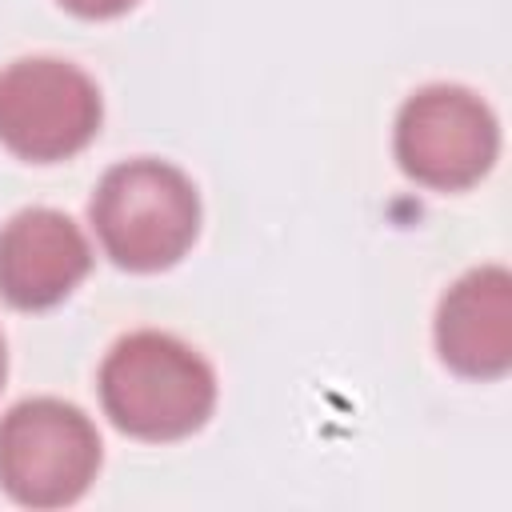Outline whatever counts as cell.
<instances>
[{
	"instance_id": "1",
	"label": "cell",
	"mask_w": 512,
	"mask_h": 512,
	"mask_svg": "<svg viewBox=\"0 0 512 512\" xmlns=\"http://www.w3.org/2000/svg\"><path fill=\"white\" fill-rule=\"evenodd\" d=\"M104 416L136 440L168 444L200 432L216 408V372L208 360L156 328L120 336L100 364Z\"/></svg>"
},
{
	"instance_id": "2",
	"label": "cell",
	"mask_w": 512,
	"mask_h": 512,
	"mask_svg": "<svg viewBox=\"0 0 512 512\" xmlns=\"http://www.w3.org/2000/svg\"><path fill=\"white\" fill-rule=\"evenodd\" d=\"M88 216L116 268L164 272L200 232V196L176 164L136 156L100 176Z\"/></svg>"
},
{
	"instance_id": "3",
	"label": "cell",
	"mask_w": 512,
	"mask_h": 512,
	"mask_svg": "<svg viewBox=\"0 0 512 512\" xmlns=\"http://www.w3.org/2000/svg\"><path fill=\"white\" fill-rule=\"evenodd\" d=\"M100 472L96 424L68 400L32 396L0 420V488L24 508L76 504Z\"/></svg>"
},
{
	"instance_id": "4",
	"label": "cell",
	"mask_w": 512,
	"mask_h": 512,
	"mask_svg": "<svg viewBox=\"0 0 512 512\" xmlns=\"http://www.w3.org/2000/svg\"><path fill=\"white\" fill-rule=\"evenodd\" d=\"M104 104L96 80L56 56H24L0 72V144L32 164H56L92 144Z\"/></svg>"
},
{
	"instance_id": "5",
	"label": "cell",
	"mask_w": 512,
	"mask_h": 512,
	"mask_svg": "<svg viewBox=\"0 0 512 512\" xmlns=\"http://www.w3.org/2000/svg\"><path fill=\"white\" fill-rule=\"evenodd\" d=\"M404 176L436 192H460L488 176L500 152V124L492 108L460 84H428L396 112L392 132Z\"/></svg>"
},
{
	"instance_id": "6",
	"label": "cell",
	"mask_w": 512,
	"mask_h": 512,
	"mask_svg": "<svg viewBox=\"0 0 512 512\" xmlns=\"http://www.w3.org/2000/svg\"><path fill=\"white\" fill-rule=\"evenodd\" d=\"M92 248L72 216L24 208L0 228V296L20 312H44L88 276Z\"/></svg>"
},
{
	"instance_id": "7",
	"label": "cell",
	"mask_w": 512,
	"mask_h": 512,
	"mask_svg": "<svg viewBox=\"0 0 512 512\" xmlns=\"http://www.w3.org/2000/svg\"><path fill=\"white\" fill-rule=\"evenodd\" d=\"M436 352L468 380H500L512 368V276L500 264L464 272L436 308Z\"/></svg>"
},
{
	"instance_id": "8",
	"label": "cell",
	"mask_w": 512,
	"mask_h": 512,
	"mask_svg": "<svg viewBox=\"0 0 512 512\" xmlns=\"http://www.w3.org/2000/svg\"><path fill=\"white\" fill-rule=\"evenodd\" d=\"M60 4L80 20H112V16H124L136 0H60Z\"/></svg>"
},
{
	"instance_id": "9",
	"label": "cell",
	"mask_w": 512,
	"mask_h": 512,
	"mask_svg": "<svg viewBox=\"0 0 512 512\" xmlns=\"http://www.w3.org/2000/svg\"><path fill=\"white\" fill-rule=\"evenodd\" d=\"M4 372H8V352H4V336H0V388H4Z\"/></svg>"
}]
</instances>
